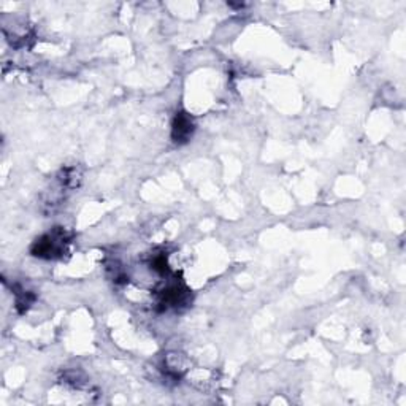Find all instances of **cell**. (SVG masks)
I'll use <instances>...</instances> for the list:
<instances>
[{
	"label": "cell",
	"instance_id": "7a4b0ae2",
	"mask_svg": "<svg viewBox=\"0 0 406 406\" xmlns=\"http://www.w3.org/2000/svg\"><path fill=\"white\" fill-rule=\"evenodd\" d=\"M194 128L195 127H194L192 119L187 113L185 111L177 113V116H175L173 124H172V140L178 145L187 143V141L192 137Z\"/></svg>",
	"mask_w": 406,
	"mask_h": 406
},
{
	"label": "cell",
	"instance_id": "6da1fadb",
	"mask_svg": "<svg viewBox=\"0 0 406 406\" xmlns=\"http://www.w3.org/2000/svg\"><path fill=\"white\" fill-rule=\"evenodd\" d=\"M64 246H65V234L54 232L38 238L35 241V245L32 246V254L35 257H43V259H54V257L62 254Z\"/></svg>",
	"mask_w": 406,
	"mask_h": 406
}]
</instances>
